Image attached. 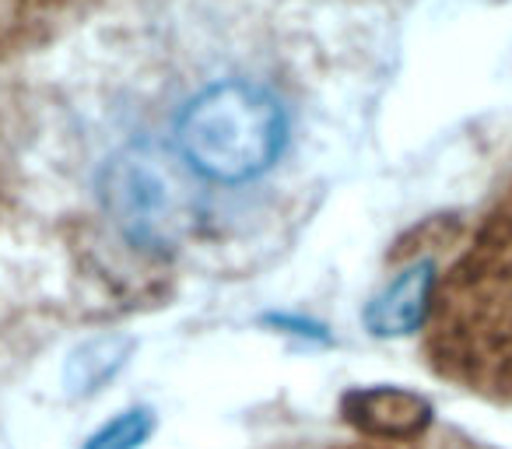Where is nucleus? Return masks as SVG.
Returning <instances> with one entry per match:
<instances>
[{
	"mask_svg": "<svg viewBox=\"0 0 512 449\" xmlns=\"http://www.w3.org/2000/svg\"><path fill=\"white\" fill-rule=\"evenodd\" d=\"M425 327L439 376L512 404V179L435 281Z\"/></svg>",
	"mask_w": 512,
	"mask_h": 449,
	"instance_id": "1",
	"label": "nucleus"
},
{
	"mask_svg": "<svg viewBox=\"0 0 512 449\" xmlns=\"http://www.w3.org/2000/svg\"><path fill=\"white\" fill-rule=\"evenodd\" d=\"M288 116L271 88L256 81H218L204 88L176 123V148L197 176L239 186L264 176L281 158Z\"/></svg>",
	"mask_w": 512,
	"mask_h": 449,
	"instance_id": "2",
	"label": "nucleus"
},
{
	"mask_svg": "<svg viewBox=\"0 0 512 449\" xmlns=\"http://www.w3.org/2000/svg\"><path fill=\"white\" fill-rule=\"evenodd\" d=\"M102 200L113 225L134 246H165L179 225L176 193L144 148H123L102 169Z\"/></svg>",
	"mask_w": 512,
	"mask_h": 449,
	"instance_id": "3",
	"label": "nucleus"
},
{
	"mask_svg": "<svg viewBox=\"0 0 512 449\" xmlns=\"http://www.w3.org/2000/svg\"><path fill=\"white\" fill-rule=\"evenodd\" d=\"M344 418L362 439H411L432 428V407L404 390H355L344 397Z\"/></svg>",
	"mask_w": 512,
	"mask_h": 449,
	"instance_id": "4",
	"label": "nucleus"
},
{
	"mask_svg": "<svg viewBox=\"0 0 512 449\" xmlns=\"http://www.w3.org/2000/svg\"><path fill=\"white\" fill-rule=\"evenodd\" d=\"M435 267L428 260L407 267L383 295H376L365 313V327L376 337H400L418 330L421 323H428L432 313V295H435Z\"/></svg>",
	"mask_w": 512,
	"mask_h": 449,
	"instance_id": "5",
	"label": "nucleus"
},
{
	"mask_svg": "<svg viewBox=\"0 0 512 449\" xmlns=\"http://www.w3.org/2000/svg\"><path fill=\"white\" fill-rule=\"evenodd\" d=\"M134 344L127 337H95V341L81 344L64 369V386L71 397H92L106 383H113L116 372L127 365Z\"/></svg>",
	"mask_w": 512,
	"mask_h": 449,
	"instance_id": "6",
	"label": "nucleus"
},
{
	"mask_svg": "<svg viewBox=\"0 0 512 449\" xmlns=\"http://www.w3.org/2000/svg\"><path fill=\"white\" fill-rule=\"evenodd\" d=\"M155 432V418L148 407H130V411L116 414L113 421L92 432V439L81 449H141Z\"/></svg>",
	"mask_w": 512,
	"mask_h": 449,
	"instance_id": "7",
	"label": "nucleus"
},
{
	"mask_svg": "<svg viewBox=\"0 0 512 449\" xmlns=\"http://www.w3.org/2000/svg\"><path fill=\"white\" fill-rule=\"evenodd\" d=\"M341 449H488V446H477V442L460 439L453 432H432L428 428V432L411 435V439H358Z\"/></svg>",
	"mask_w": 512,
	"mask_h": 449,
	"instance_id": "8",
	"label": "nucleus"
}]
</instances>
